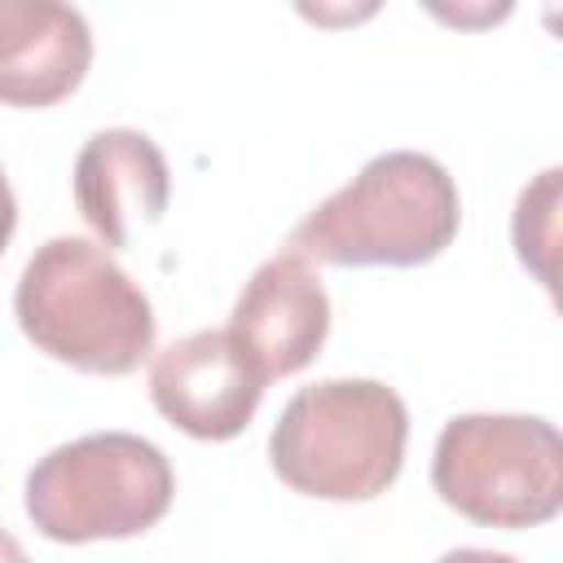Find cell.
Here are the masks:
<instances>
[{
  "label": "cell",
  "instance_id": "cell-13",
  "mask_svg": "<svg viewBox=\"0 0 563 563\" xmlns=\"http://www.w3.org/2000/svg\"><path fill=\"white\" fill-rule=\"evenodd\" d=\"M0 563H31L26 550H22V541L9 528H0Z\"/></svg>",
  "mask_w": 563,
  "mask_h": 563
},
{
  "label": "cell",
  "instance_id": "cell-12",
  "mask_svg": "<svg viewBox=\"0 0 563 563\" xmlns=\"http://www.w3.org/2000/svg\"><path fill=\"white\" fill-rule=\"evenodd\" d=\"M440 563H519V559H515V554H501V550L462 545V550H449V554H440Z\"/></svg>",
  "mask_w": 563,
  "mask_h": 563
},
{
  "label": "cell",
  "instance_id": "cell-8",
  "mask_svg": "<svg viewBox=\"0 0 563 563\" xmlns=\"http://www.w3.org/2000/svg\"><path fill=\"white\" fill-rule=\"evenodd\" d=\"M92 66V31L75 4L0 0V106L66 101Z\"/></svg>",
  "mask_w": 563,
  "mask_h": 563
},
{
  "label": "cell",
  "instance_id": "cell-5",
  "mask_svg": "<svg viewBox=\"0 0 563 563\" xmlns=\"http://www.w3.org/2000/svg\"><path fill=\"white\" fill-rule=\"evenodd\" d=\"M449 510L484 528H537L563 510V440L528 413H457L431 457Z\"/></svg>",
  "mask_w": 563,
  "mask_h": 563
},
{
  "label": "cell",
  "instance_id": "cell-7",
  "mask_svg": "<svg viewBox=\"0 0 563 563\" xmlns=\"http://www.w3.org/2000/svg\"><path fill=\"white\" fill-rule=\"evenodd\" d=\"M229 334L264 374V383L312 365L330 334V295L317 268L295 251L268 255L242 286Z\"/></svg>",
  "mask_w": 563,
  "mask_h": 563
},
{
  "label": "cell",
  "instance_id": "cell-1",
  "mask_svg": "<svg viewBox=\"0 0 563 563\" xmlns=\"http://www.w3.org/2000/svg\"><path fill=\"white\" fill-rule=\"evenodd\" d=\"M13 317L53 361L84 374H132L154 352V308L101 242L48 238L26 260Z\"/></svg>",
  "mask_w": 563,
  "mask_h": 563
},
{
  "label": "cell",
  "instance_id": "cell-4",
  "mask_svg": "<svg viewBox=\"0 0 563 563\" xmlns=\"http://www.w3.org/2000/svg\"><path fill=\"white\" fill-rule=\"evenodd\" d=\"M176 497L172 462L132 431H92L44 453L26 475V519L62 545L150 532Z\"/></svg>",
  "mask_w": 563,
  "mask_h": 563
},
{
  "label": "cell",
  "instance_id": "cell-10",
  "mask_svg": "<svg viewBox=\"0 0 563 563\" xmlns=\"http://www.w3.org/2000/svg\"><path fill=\"white\" fill-rule=\"evenodd\" d=\"M559 167L541 172L523 194H519V207H515V251L519 260L537 273V282L550 290L554 286V220H559Z\"/></svg>",
  "mask_w": 563,
  "mask_h": 563
},
{
  "label": "cell",
  "instance_id": "cell-2",
  "mask_svg": "<svg viewBox=\"0 0 563 563\" xmlns=\"http://www.w3.org/2000/svg\"><path fill=\"white\" fill-rule=\"evenodd\" d=\"M462 224L453 176L418 150L369 158L343 189L317 202L290 233L295 255L334 268H413L449 251Z\"/></svg>",
  "mask_w": 563,
  "mask_h": 563
},
{
  "label": "cell",
  "instance_id": "cell-3",
  "mask_svg": "<svg viewBox=\"0 0 563 563\" xmlns=\"http://www.w3.org/2000/svg\"><path fill=\"white\" fill-rule=\"evenodd\" d=\"M405 444L409 409L387 383L325 378L286 400L268 435V462L303 497L369 501L396 484Z\"/></svg>",
  "mask_w": 563,
  "mask_h": 563
},
{
  "label": "cell",
  "instance_id": "cell-9",
  "mask_svg": "<svg viewBox=\"0 0 563 563\" xmlns=\"http://www.w3.org/2000/svg\"><path fill=\"white\" fill-rule=\"evenodd\" d=\"M172 172L163 150L136 128L92 132L75 158V207L106 251L128 246L136 224L167 211Z\"/></svg>",
  "mask_w": 563,
  "mask_h": 563
},
{
  "label": "cell",
  "instance_id": "cell-11",
  "mask_svg": "<svg viewBox=\"0 0 563 563\" xmlns=\"http://www.w3.org/2000/svg\"><path fill=\"white\" fill-rule=\"evenodd\" d=\"M13 229H18V198H13L9 176H4V167H0V255H4L9 238H13Z\"/></svg>",
  "mask_w": 563,
  "mask_h": 563
},
{
  "label": "cell",
  "instance_id": "cell-6",
  "mask_svg": "<svg viewBox=\"0 0 563 563\" xmlns=\"http://www.w3.org/2000/svg\"><path fill=\"white\" fill-rule=\"evenodd\" d=\"M264 374L229 330H194L167 343L150 365L154 409L194 440H233L264 400Z\"/></svg>",
  "mask_w": 563,
  "mask_h": 563
}]
</instances>
